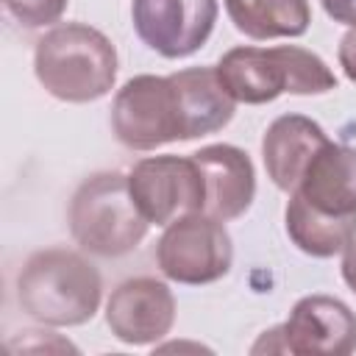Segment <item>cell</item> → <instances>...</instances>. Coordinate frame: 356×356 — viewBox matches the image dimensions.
Instances as JSON below:
<instances>
[{"instance_id": "cell-1", "label": "cell", "mask_w": 356, "mask_h": 356, "mask_svg": "<svg viewBox=\"0 0 356 356\" xmlns=\"http://www.w3.org/2000/svg\"><path fill=\"white\" fill-rule=\"evenodd\" d=\"M33 72L53 97L67 103H92L114 86L117 50L97 28L64 22L36 42Z\"/></svg>"}, {"instance_id": "cell-2", "label": "cell", "mask_w": 356, "mask_h": 356, "mask_svg": "<svg viewBox=\"0 0 356 356\" xmlns=\"http://www.w3.org/2000/svg\"><path fill=\"white\" fill-rule=\"evenodd\" d=\"M100 295V273L81 253L67 248L33 253L17 278L22 312L44 325H81L92 320Z\"/></svg>"}, {"instance_id": "cell-3", "label": "cell", "mask_w": 356, "mask_h": 356, "mask_svg": "<svg viewBox=\"0 0 356 356\" xmlns=\"http://www.w3.org/2000/svg\"><path fill=\"white\" fill-rule=\"evenodd\" d=\"M217 75L234 100L250 106L270 103L284 92L325 95L337 89V78L325 61L295 44L234 47L220 58Z\"/></svg>"}, {"instance_id": "cell-4", "label": "cell", "mask_w": 356, "mask_h": 356, "mask_svg": "<svg viewBox=\"0 0 356 356\" xmlns=\"http://www.w3.org/2000/svg\"><path fill=\"white\" fill-rule=\"evenodd\" d=\"M147 225L122 172H97L86 178L70 200L72 239L86 253L103 259L131 253L145 239Z\"/></svg>"}, {"instance_id": "cell-5", "label": "cell", "mask_w": 356, "mask_h": 356, "mask_svg": "<svg viewBox=\"0 0 356 356\" xmlns=\"http://www.w3.org/2000/svg\"><path fill=\"white\" fill-rule=\"evenodd\" d=\"M156 261L170 281L200 286L228 275L234 245L222 220L197 211L167 225L156 248Z\"/></svg>"}, {"instance_id": "cell-6", "label": "cell", "mask_w": 356, "mask_h": 356, "mask_svg": "<svg viewBox=\"0 0 356 356\" xmlns=\"http://www.w3.org/2000/svg\"><path fill=\"white\" fill-rule=\"evenodd\" d=\"M128 189L142 217L153 225H170L186 214H197L206 203L203 172L192 156H150L136 161Z\"/></svg>"}, {"instance_id": "cell-7", "label": "cell", "mask_w": 356, "mask_h": 356, "mask_svg": "<svg viewBox=\"0 0 356 356\" xmlns=\"http://www.w3.org/2000/svg\"><path fill=\"white\" fill-rule=\"evenodd\" d=\"M114 136L131 150H153L167 142H181L178 106L170 78L136 75L122 83L111 103Z\"/></svg>"}, {"instance_id": "cell-8", "label": "cell", "mask_w": 356, "mask_h": 356, "mask_svg": "<svg viewBox=\"0 0 356 356\" xmlns=\"http://www.w3.org/2000/svg\"><path fill=\"white\" fill-rule=\"evenodd\" d=\"M136 36L164 58H184L200 50L217 22V0H134Z\"/></svg>"}, {"instance_id": "cell-9", "label": "cell", "mask_w": 356, "mask_h": 356, "mask_svg": "<svg viewBox=\"0 0 356 356\" xmlns=\"http://www.w3.org/2000/svg\"><path fill=\"white\" fill-rule=\"evenodd\" d=\"M281 353L348 356L356 350V314L337 298L309 295L295 303L286 323L275 325Z\"/></svg>"}, {"instance_id": "cell-10", "label": "cell", "mask_w": 356, "mask_h": 356, "mask_svg": "<svg viewBox=\"0 0 356 356\" xmlns=\"http://www.w3.org/2000/svg\"><path fill=\"white\" fill-rule=\"evenodd\" d=\"M106 323L125 345L159 342L175 323V298L170 286L156 278L122 281L106 303Z\"/></svg>"}, {"instance_id": "cell-11", "label": "cell", "mask_w": 356, "mask_h": 356, "mask_svg": "<svg viewBox=\"0 0 356 356\" xmlns=\"http://www.w3.org/2000/svg\"><path fill=\"white\" fill-rule=\"evenodd\" d=\"M192 159L197 161L206 184L203 214L222 222L242 217L256 195V172L250 156L234 145H206L192 153Z\"/></svg>"}, {"instance_id": "cell-12", "label": "cell", "mask_w": 356, "mask_h": 356, "mask_svg": "<svg viewBox=\"0 0 356 356\" xmlns=\"http://www.w3.org/2000/svg\"><path fill=\"white\" fill-rule=\"evenodd\" d=\"M167 78H170L175 106H178L181 142L214 134L231 122L236 100L222 86L217 67H189Z\"/></svg>"}, {"instance_id": "cell-13", "label": "cell", "mask_w": 356, "mask_h": 356, "mask_svg": "<svg viewBox=\"0 0 356 356\" xmlns=\"http://www.w3.org/2000/svg\"><path fill=\"white\" fill-rule=\"evenodd\" d=\"M328 142L331 139L314 120H309L303 114L278 117L261 139V159H264V170H267L270 181L278 189L292 195L298 189L306 167L312 164V159Z\"/></svg>"}, {"instance_id": "cell-14", "label": "cell", "mask_w": 356, "mask_h": 356, "mask_svg": "<svg viewBox=\"0 0 356 356\" xmlns=\"http://www.w3.org/2000/svg\"><path fill=\"white\" fill-rule=\"evenodd\" d=\"M295 195L331 217H356V147L328 142L306 167Z\"/></svg>"}, {"instance_id": "cell-15", "label": "cell", "mask_w": 356, "mask_h": 356, "mask_svg": "<svg viewBox=\"0 0 356 356\" xmlns=\"http://www.w3.org/2000/svg\"><path fill=\"white\" fill-rule=\"evenodd\" d=\"M286 234L289 239L314 259L342 253L356 236V217H331L312 209L300 195L292 192L286 203Z\"/></svg>"}, {"instance_id": "cell-16", "label": "cell", "mask_w": 356, "mask_h": 356, "mask_svg": "<svg viewBox=\"0 0 356 356\" xmlns=\"http://www.w3.org/2000/svg\"><path fill=\"white\" fill-rule=\"evenodd\" d=\"M225 11L250 39L303 36L312 22L309 0H225Z\"/></svg>"}, {"instance_id": "cell-17", "label": "cell", "mask_w": 356, "mask_h": 356, "mask_svg": "<svg viewBox=\"0 0 356 356\" xmlns=\"http://www.w3.org/2000/svg\"><path fill=\"white\" fill-rule=\"evenodd\" d=\"M3 6L22 28H42L64 14L67 0H3Z\"/></svg>"}, {"instance_id": "cell-18", "label": "cell", "mask_w": 356, "mask_h": 356, "mask_svg": "<svg viewBox=\"0 0 356 356\" xmlns=\"http://www.w3.org/2000/svg\"><path fill=\"white\" fill-rule=\"evenodd\" d=\"M337 56H339V67L345 70V75L356 83V25H350V31L342 36Z\"/></svg>"}, {"instance_id": "cell-19", "label": "cell", "mask_w": 356, "mask_h": 356, "mask_svg": "<svg viewBox=\"0 0 356 356\" xmlns=\"http://www.w3.org/2000/svg\"><path fill=\"white\" fill-rule=\"evenodd\" d=\"M325 14L334 22H345V25H356V0H320Z\"/></svg>"}, {"instance_id": "cell-20", "label": "cell", "mask_w": 356, "mask_h": 356, "mask_svg": "<svg viewBox=\"0 0 356 356\" xmlns=\"http://www.w3.org/2000/svg\"><path fill=\"white\" fill-rule=\"evenodd\" d=\"M342 278L345 284L356 292V242H350L345 248V259H342Z\"/></svg>"}]
</instances>
